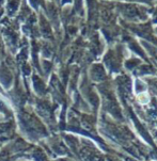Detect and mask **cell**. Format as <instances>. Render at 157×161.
Segmentation results:
<instances>
[{
  "label": "cell",
  "mask_w": 157,
  "mask_h": 161,
  "mask_svg": "<svg viewBox=\"0 0 157 161\" xmlns=\"http://www.w3.org/2000/svg\"><path fill=\"white\" fill-rule=\"evenodd\" d=\"M125 14L129 16V17H134V16H136L137 15V10L133 6H129V8H126L125 10Z\"/></svg>",
  "instance_id": "6da1fadb"
}]
</instances>
